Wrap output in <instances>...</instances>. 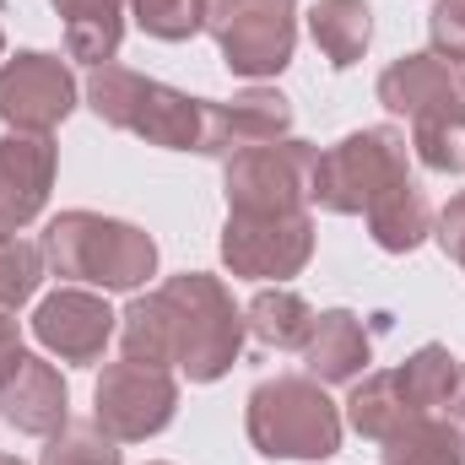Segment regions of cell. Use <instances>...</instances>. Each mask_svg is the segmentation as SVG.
<instances>
[{"label": "cell", "instance_id": "obj_13", "mask_svg": "<svg viewBox=\"0 0 465 465\" xmlns=\"http://www.w3.org/2000/svg\"><path fill=\"white\" fill-rule=\"evenodd\" d=\"M54 168L60 152L49 135H27V130L0 135V238H16L38 223L54 190Z\"/></svg>", "mask_w": 465, "mask_h": 465}, {"label": "cell", "instance_id": "obj_1", "mask_svg": "<svg viewBox=\"0 0 465 465\" xmlns=\"http://www.w3.org/2000/svg\"><path fill=\"white\" fill-rule=\"evenodd\" d=\"M243 331H249L243 309L206 271L168 276L163 287L130 298V309L119 314L124 357L152 368H179L190 384H217L243 351Z\"/></svg>", "mask_w": 465, "mask_h": 465}, {"label": "cell", "instance_id": "obj_24", "mask_svg": "<svg viewBox=\"0 0 465 465\" xmlns=\"http://www.w3.org/2000/svg\"><path fill=\"white\" fill-rule=\"evenodd\" d=\"M38 465H124V455H119V439L104 433L98 422H65L49 433Z\"/></svg>", "mask_w": 465, "mask_h": 465}, {"label": "cell", "instance_id": "obj_30", "mask_svg": "<svg viewBox=\"0 0 465 465\" xmlns=\"http://www.w3.org/2000/svg\"><path fill=\"white\" fill-rule=\"evenodd\" d=\"M22 325H16V314H0V379L16 368V357H22Z\"/></svg>", "mask_w": 465, "mask_h": 465}, {"label": "cell", "instance_id": "obj_21", "mask_svg": "<svg viewBox=\"0 0 465 465\" xmlns=\"http://www.w3.org/2000/svg\"><path fill=\"white\" fill-rule=\"evenodd\" d=\"M309 38L320 44V54L347 71L368 54V38H373V11L368 0H314L309 11Z\"/></svg>", "mask_w": 465, "mask_h": 465}, {"label": "cell", "instance_id": "obj_6", "mask_svg": "<svg viewBox=\"0 0 465 465\" xmlns=\"http://www.w3.org/2000/svg\"><path fill=\"white\" fill-rule=\"evenodd\" d=\"M314 163H320V146L298 141V135H282V141H265V146H249L223 163V195H228V212L238 217H292L309 206V190H314Z\"/></svg>", "mask_w": 465, "mask_h": 465}, {"label": "cell", "instance_id": "obj_5", "mask_svg": "<svg viewBox=\"0 0 465 465\" xmlns=\"http://www.w3.org/2000/svg\"><path fill=\"white\" fill-rule=\"evenodd\" d=\"M406 163H411V141L395 124L351 130L336 146L320 152L309 201H320V212H331V217H362L384 190H395V184L411 179Z\"/></svg>", "mask_w": 465, "mask_h": 465}, {"label": "cell", "instance_id": "obj_11", "mask_svg": "<svg viewBox=\"0 0 465 465\" xmlns=\"http://www.w3.org/2000/svg\"><path fill=\"white\" fill-rule=\"evenodd\" d=\"M76 109V76L60 54L22 49L0 65V119L27 135H49Z\"/></svg>", "mask_w": 465, "mask_h": 465}, {"label": "cell", "instance_id": "obj_26", "mask_svg": "<svg viewBox=\"0 0 465 465\" xmlns=\"http://www.w3.org/2000/svg\"><path fill=\"white\" fill-rule=\"evenodd\" d=\"M44 282V249L27 238H0V314H16Z\"/></svg>", "mask_w": 465, "mask_h": 465}, {"label": "cell", "instance_id": "obj_18", "mask_svg": "<svg viewBox=\"0 0 465 465\" xmlns=\"http://www.w3.org/2000/svg\"><path fill=\"white\" fill-rule=\"evenodd\" d=\"M314 320H320V314H314L309 298H298L292 287H265V292H254L249 309H243L249 336L271 351H303L309 336H314Z\"/></svg>", "mask_w": 465, "mask_h": 465}, {"label": "cell", "instance_id": "obj_16", "mask_svg": "<svg viewBox=\"0 0 465 465\" xmlns=\"http://www.w3.org/2000/svg\"><path fill=\"white\" fill-rule=\"evenodd\" d=\"M303 362H309V379H320V384H357L373 362V341L351 309H325L314 320Z\"/></svg>", "mask_w": 465, "mask_h": 465}, {"label": "cell", "instance_id": "obj_19", "mask_svg": "<svg viewBox=\"0 0 465 465\" xmlns=\"http://www.w3.org/2000/svg\"><path fill=\"white\" fill-rule=\"evenodd\" d=\"M368 232H373V243L384 249V254H411L428 232H433V206H428V195L406 179V184H395V190H384L368 212Z\"/></svg>", "mask_w": 465, "mask_h": 465}, {"label": "cell", "instance_id": "obj_25", "mask_svg": "<svg viewBox=\"0 0 465 465\" xmlns=\"http://www.w3.org/2000/svg\"><path fill=\"white\" fill-rule=\"evenodd\" d=\"M135 27L163 38V44H184L195 33H206V5L201 0H124Z\"/></svg>", "mask_w": 465, "mask_h": 465}, {"label": "cell", "instance_id": "obj_8", "mask_svg": "<svg viewBox=\"0 0 465 465\" xmlns=\"http://www.w3.org/2000/svg\"><path fill=\"white\" fill-rule=\"evenodd\" d=\"M179 411V379L168 368H152V362H109L98 373V390H93V422L104 433H114L119 444H141V439H157Z\"/></svg>", "mask_w": 465, "mask_h": 465}, {"label": "cell", "instance_id": "obj_27", "mask_svg": "<svg viewBox=\"0 0 465 465\" xmlns=\"http://www.w3.org/2000/svg\"><path fill=\"white\" fill-rule=\"evenodd\" d=\"M411 152H417L422 168H433V173H465L460 130H444V124H411Z\"/></svg>", "mask_w": 465, "mask_h": 465}, {"label": "cell", "instance_id": "obj_34", "mask_svg": "<svg viewBox=\"0 0 465 465\" xmlns=\"http://www.w3.org/2000/svg\"><path fill=\"white\" fill-rule=\"evenodd\" d=\"M152 465H163V460H152Z\"/></svg>", "mask_w": 465, "mask_h": 465}, {"label": "cell", "instance_id": "obj_10", "mask_svg": "<svg viewBox=\"0 0 465 465\" xmlns=\"http://www.w3.org/2000/svg\"><path fill=\"white\" fill-rule=\"evenodd\" d=\"M223 260L232 276L249 282H287L314 260V217L292 212V217H238L228 212L223 228Z\"/></svg>", "mask_w": 465, "mask_h": 465}, {"label": "cell", "instance_id": "obj_3", "mask_svg": "<svg viewBox=\"0 0 465 465\" xmlns=\"http://www.w3.org/2000/svg\"><path fill=\"white\" fill-rule=\"evenodd\" d=\"M249 444L265 460H331L341 450V406L309 373H276L249 390Z\"/></svg>", "mask_w": 465, "mask_h": 465}, {"label": "cell", "instance_id": "obj_15", "mask_svg": "<svg viewBox=\"0 0 465 465\" xmlns=\"http://www.w3.org/2000/svg\"><path fill=\"white\" fill-rule=\"evenodd\" d=\"M0 417L16 433H27V439H49L54 428H65L71 390H65L60 368L44 362V357H33V351H22L16 368L0 379Z\"/></svg>", "mask_w": 465, "mask_h": 465}, {"label": "cell", "instance_id": "obj_9", "mask_svg": "<svg viewBox=\"0 0 465 465\" xmlns=\"http://www.w3.org/2000/svg\"><path fill=\"white\" fill-rule=\"evenodd\" d=\"M379 104L411 124H444L465 135V65L444 54H401L379 71Z\"/></svg>", "mask_w": 465, "mask_h": 465}, {"label": "cell", "instance_id": "obj_22", "mask_svg": "<svg viewBox=\"0 0 465 465\" xmlns=\"http://www.w3.org/2000/svg\"><path fill=\"white\" fill-rule=\"evenodd\" d=\"M455 379H460V362L450 357V347H439V341L417 347L401 368H395V390H401V401H406L411 411H439V406H450Z\"/></svg>", "mask_w": 465, "mask_h": 465}, {"label": "cell", "instance_id": "obj_4", "mask_svg": "<svg viewBox=\"0 0 465 465\" xmlns=\"http://www.w3.org/2000/svg\"><path fill=\"white\" fill-rule=\"evenodd\" d=\"M87 109L114 124L141 135L146 146H168V152H201V124H206V98H190L179 87H163L130 65H93L87 71Z\"/></svg>", "mask_w": 465, "mask_h": 465}, {"label": "cell", "instance_id": "obj_29", "mask_svg": "<svg viewBox=\"0 0 465 465\" xmlns=\"http://www.w3.org/2000/svg\"><path fill=\"white\" fill-rule=\"evenodd\" d=\"M433 238H439V249L465 271V190L460 195H450V206L433 217Z\"/></svg>", "mask_w": 465, "mask_h": 465}, {"label": "cell", "instance_id": "obj_12", "mask_svg": "<svg viewBox=\"0 0 465 465\" xmlns=\"http://www.w3.org/2000/svg\"><path fill=\"white\" fill-rule=\"evenodd\" d=\"M119 314L109 298L87 292V287H54L38 309H33V341L60 357V362H98L104 347L114 341Z\"/></svg>", "mask_w": 465, "mask_h": 465}, {"label": "cell", "instance_id": "obj_33", "mask_svg": "<svg viewBox=\"0 0 465 465\" xmlns=\"http://www.w3.org/2000/svg\"><path fill=\"white\" fill-rule=\"evenodd\" d=\"M0 49H5V38H0Z\"/></svg>", "mask_w": 465, "mask_h": 465}, {"label": "cell", "instance_id": "obj_23", "mask_svg": "<svg viewBox=\"0 0 465 465\" xmlns=\"http://www.w3.org/2000/svg\"><path fill=\"white\" fill-rule=\"evenodd\" d=\"M406 417H417L406 401H401V390H395V373H362L357 384H351L347 395V422L351 433H362V439H373V444H384Z\"/></svg>", "mask_w": 465, "mask_h": 465}, {"label": "cell", "instance_id": "obj_20", "mask_svg": "<svg viewBox=\"0 0 465 465\" xmlns=\"http://www.w3.org/2000/svg\"><path fill=\"white\" fill-rule=\"evenodd\" d=\"M379 460L384 465H465V433L450 417L417 411V417H406V422L384 439Z\"/></svg>", "mask_w": 465, "mask_h": 465}, {"label": "cell", "instance_id": "obj_28", "mask_svg": "<svg viewBox=\"0 0 465 465\" xmlns=\"http://www.w3.org/2000/svg\"><path fill=\"white\" fill-rule=\"evenodd\" d=\"M428 38H433V54L465 65V0H433V11H428Z\"/></svg>", "mask_w": 465, "mask_h": 465}, {"label": "cell", "instance_id": "obj_2", "mask_svg": "<svg viewBox=\"0 0 465 465\" xmlns=\"http://www.w3.org/2000/svg\"><path fill=\"white\" fill-rule=\"evenodd\" d=\"M44 265L65 282H93L104 292H135L157 271V243L135 223H114L98 212H60L44 238Z\"/></svg>", "mask_w": 465, "mask_h": 465}, {"label": "cell", "instance_id": "obj_32", "mask_svg": "<svg viewBox=\"0 0 465 465\" xmlns=\"http://www.w3.org/2000/svg\"><path fill=\"white\" fill-rule=\"evenodd\" d=\"M0 465H22V460H16V455H0Z\"/></svg>", "mask_w": 465, "mask_h": 465}, {"label": "cell", "instance_id": "obj_14", "mask_svg": "<svg viewBox=\"0 0 465 465\" xmlns=\"http://www.w3.org/2000/svg\"><path fill=\"white\" fill-rule=\"evenodd\" d=\"M292 135V104L276 87H249L232 104H206V124H201V157H238L249 146L282 141Z\"/></svg>", "mask_w": 465, "mask_h": 465}, {"label": "cell", "instance_id": "obj_17", "mask_svg": "<svg viewBox=\"0 0 465 465\" xmlns=\"http://www.w3.org/2000/svg\"><path fill=\"white\" fill-rule=\"evenodd\" d=\"M65 16V49L82 65H109L124 44V0H54Z\"/></svg>", "mask_w": 465, "mask_h": 465}, {"label": "cell", "instance_id": "obj_7", "mask_svg": "<svg viewBox=\"0 0 465 465\" xmlns=\"http://www.w3.org/2000/svg\"><path fill=\"white\" fill-rule=\"evenodd\" d=\"M206 33L217 38L232 76H276L298 49V0H201Z\"/></svg>", "mask_w": 465, "mask_h": 465}, {"label": "cell", "instance_id": "obj_31", "mask_svg": "<svg viewBox=\"0 0 465 465\" xmlns=\"http://www.w3.org/2000/svg\"><path fill=\"white\" fill-rule=\"evenodd\" d=\"M450 411H455V428L465 433V362H460V379H455V395H450Z\"/></svg>", "mask_w": 465, "mask_h": 465}]
</instances>
